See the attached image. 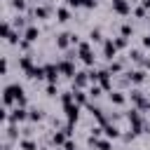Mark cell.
I'll use <instances>...</instances> for the list:
<instances>
[{"instance_id":"obj_29","label":"cell","mask_w":150,"mask_h":150,"mask_svg":"<svg viewBox=\"0 0 150 150\" xmlns=\"http://www.w3.org/2000/svg\"><path fill=\"white\" fill-rule=\"evenodd\" d=\"M89 40H91V42H98V40H101V30H98V28H94V30L89 33Z\"/></svg>"},{"instance_id":"obj_30","label":"cell","mask_w":150,"mask_h":150,"mask_svg":"<svg viewBox=\"0 0 150 150\" xmlns=\"http://www.w3.org/2000/svg\"><path fill=\"white\" fill-rule=\"evenodd\" d=\"M115 47H117V49H122V47H127V38H124V35H120V38H115Z\"/></svg>"},{"instance_id":"obj_25","label":"cell","mask_w":150,"mask_h":150,"mask_svg":"<svg viewBox=\"0 0 150 150\" xmlns=\"http://www.w3.org/2000/svg\"><path fill=\"white\" fill-rule=\"evenodd\" d=\"M94 148H96V150H110V138H105V141H96Z\"/></svg>"},{"instance_id":"obj_38","label":"cell","mask_w":150,"mask_h":150,"mask_svg":"<svg viewBox=\"0 0 150 150\" xmlns=\"http://www.w3.org/2000/svg\"><path fill=\"white\" fill-rule=\"evenodd\" d=\"M82 5H84V7H94V5H96V0H82Z\"/></svg>"},{"instance_id":"obj_33","label":"cell","mask_w":150,"mask_h":150,"mask_svg":"<svg viewBox=\"0 0 150 150\" xmlns=\"http://www.w3.org/2000/svg\"><path fill=\"white\" fill-rule=\"evenodd\" d=\"M131 30H134V28H131V23H124V26H122V35H124V38H129V35H131Z\"/></svg>"},{"instance_id":"obj_11","label":"cell","mask_w":150,"mask_h":150,"mask_svg":"<svg viewBox=\"0 0 150 150\" xmlns=\"http://www.w3.org/2000/svg\"><path fill=\"white\" fill-rule=\"evenodd\" d=\"M131 101H134V103H136L138 108L148 110V101H145V96H143V94H141L138 89H134V91H131Z\"/></svg>"},{"instance_id":"obj_18","label":"cell","mask_w":150,"mask_h":150,"mask_svg":"<svg viewBox=\"0 0 150 150\" xmlns=\"http://www.w3.org/2000/svg\"><path fill=\"white\" fill-rule=\"evenodd\" d=\"M19 66H21V68H23V70L28 73V70L33 68V56H30V54H26V56H21V61H19Z\"/></svg>"},{"instance_id":"obj_34","label":"cell","mask_w":150,"mask_h":150,"mask_svg":"<svg viewBox=\"0 0 150 150\" xmlns=\"http://www.w3.org/2000/svg\"><path fill=\"white\" fill-rule=\"evenodd\" d=\"M145 12H148V7H143V5H141V7H136V12H134V14L141 19V16H145Z\"/></svg>"},{"instance_id":"obj_15","label":"cell","mask_w":150,"mask_h":150,"mask_svg":"<svg viewBox=\"0 0 150 150\" xmlns=\"http://www.w3.org/2000/svg\"><path fill=\"white\" fill-rule=\"evenodd\" d=\"M23 40L35 42V40H38V28H35V26H28V28L23 30Z\"/></svg>"},{"instance_id":"obj_16","label":"cell","mask_w":150,"mask_h":150,"mask_svg":"<svg viewBox=\"0 0 150 150\" xmlns=\"http://www.w3.org/2000/svg\"><path fill=\"white\" fill-rule=\"evenodd\" d=\"M103 131H105V138H117V136H120V129H117L115 124H105Z\"/></svg>"},{"instance_id":"obj_14","label":"cell","mask_w":150,"mask_h":150,"mask_svg":"<svg viewBox=\"0 0 150 150\" xmlns=\"http://www.w3.org/2000/svg\"><path fill=\"white\" fill-rule=\"evenodd\" d=\"M28 77H30V80H40V77H45V66H33V68L28 70Z\"/></svg>"},{"instance_id":"obj_1","label":"cell","mask_w":150,"mask_h":150,"mask_svg":"<svg viewBox=\"0 0 150 150\" xmlns=\"http://www.w3.org/2000/svg\"><path fill=\"white\" fill-rule=\"evenodd\" d=\"M9 103L26 105V96H23L21 84H7V87H5V105H9Z\"/></svg>"},{"instance_id":"obj_22","label":"cell","mask_w":150,"mask_h":150,"mask_svg":"<svg viewBox=\"0 0 150 150\" xmlns=\"http://www.w3.org/2000/svg\"><path fill=\"white\" fill-rule=\"evenodd\" d=\"M33 16H38V19H47V16H49V9H47V7H35Z\"/></svg>"},{"instance_id":"obj_2","label":"cell","mask_w":150,"mask_h":150,"mask_svg":"<svg viewBox=\"0 0 150 150\" xmlns=\"http://www.w3.org/2000/svg\"><path fill=\"white\" fill-rule=\"evenodd\" d=\"M77 56H82V61H84L87 66H91V63H94V54H91L89 42H80V45H77Z\"/></svg>"},{"instance_id":"obj_7","label":"cell","mask_w":150,"mask_h":150,"mask_svg":"<svg viewBox=\"0 0 150 150\" xmlns=\"http://www.w3.org/2000/svg\"><path fill=\"white\" fill-rule=\"evenodd\" d=\"M117 54V47H115V40H105L103 42V56L108 61H112V56Z\"/></svg>"},{"instance_id":"obj_36","label":"cell","mask_w":150,"mask_h":150,"mask_svg":"<svg viewBox=\"0 0 150 150\" xmlns=\"http://www.w3.org/2000/svg\"><path fill=\"white\" fill-rule=\"evenodd\" d=\"M61 148H63V150H75V143H73V141L68 138V141H66V143H63Z\"/></svg>"},{"instance_id":"obj_13","label":"cell","mask_w":150,"mask_h":150,"mask_svg":"<svg viewBox=\"0 0 150 150\" xmlns=\"http://www.w3.org/2000/svg\"><path fill=\"white\" fill-rule=\"evenodd\" d=\"M68 45H70V33H59L56 35V47L59 49H66Z\"/></svg>"},{"instance_id":"obj_42","label":"cell","mask_w":150,"mask_h":150,"mask_svg":"<svg viewBox=\"0 0 150 150\" xmlns=\"http://www.w3.org/2000/svg\"><path fill=\"white\" fill-rule=\"evenodd\" d=\"M112 2H117V0H112Z\"/></svg>"},{"instance_id":"obj_37","label":"cell","mask_w":150,"mask_h":150,"mask_svg":"<svg viewBox=\"0 0 150 150\" xmlns=\"http://www.w3.org/2000/svg\"><path fill=\"white\" fill-rule=\"evenodd\" d=\"M66 2H68L70 7H80V5H82V0H66Z\"/></svg>"},{"instance_id":"obj_4","label":"cell","mask_w":150,"mask_h":150,"mask_svg":"<svg viewBox=\"0 0 150 150\" xmlns=\"http://www.w3.org/2000/svg\"><path fill=\"white\" fill-rule=\"evenodd\" d=\"M73 82H75V89H84V87H87V82H91V80H89V73L80 70V73H75V75H73Z\"/></svg>"},{"instance_id":"obj_17","label":"cell","mask_w":150,"mask_h":150,"mask_svg":"<svg viewBox=\"0 0 150 150\" xmlns=\"http://www.w3.org/2000/svg\"><path fill=\"white\" fill-rule=\"evenodd\" d=\"M66 141H68V134H66V131H56V134L52 136V143H54V145H63Z\"/></svg>"},{"instance_id":"obj_39","label":"cell","mask_w":150,"mask_h":150,"mask_svg":"<svg viewBox=\"0 0 150 150\" xmlns=\"http://www.w3.org/2000/svg\"><path fill=\"white\" fill-rule=\"evenodd\" d=\"M143 47H150V33H148V35L143 38Z\"/></svg>"},{"instance_id":"obj_43","label":"cell","mask_w":150,"mask_h":150,"mask_svg":"<svg viewBox=\"0 0 150 150\" xmlns=\"http://www.w3.org/2000/svg\"><path fill=\"white\" fill-rule=\"evenodd\" d=\"M148 21H150V19H148Z\"/></svg>"},{"instance_id":"obj_31","label":"cell","mask_w":150,"mask_h":150,"mask_svg":"<svg viewBox=\"0 0 150 150\" xmlns=\"http://www.w3.org/2000/svg\"><path fill=\"white\" fill-rule=\"evenodd\" d=\"M47 96H56V82H49L47 84Z\"/></svg>"},{"instance_id":"obj_3","label":"cell","mask_w":150,"mask_h":150,"mask_svg":"<svg viewBox=\"0 0 150 150\" xmlns=\"http://www.w3.org/2000/svg\"><path fill=\"white\" fill-rule=\"evenodd\" d=\"M26 117H28V112H26V108H23V105H16V108L7 115V120H9V122H23Z\"/></svg>"},{"instance_id":"obj_40","label":"cell","mask_w":150,"mask_h":150,"mask_svg":"<svg viewBox=\"0 0 150 150\" xmlns=\"http://www.w3.org/2000/svg\"><path fill=\"white\" fill-rule=\"evenodd\" d=\"M143 7H148V9H150V0H143Z\"/></svg>"},{"instance_id":"obj_9","label":"cell","mask_w":150,"mask_h":150,"mask_svg":"<svg viewBox=\"0 0 150 150\" xmlns=\"http://www.w3.org/2000/svg\"><path fill=\"white\" fill-rule=\"evenodd\" d=\"M127 80H129V82H134V84H141V82L145 80V70H143V68L131 70V73H127Z\"/></svg>"},{"instance_id":"obj_27","label":"cell","mask_w":150,"mask_h":150,"mask_svg":"<svg viewBox=\"0 0 150 150\" xmlns=\"http://www.w3.org/2000/svg\"><path fill=\"white\" fill-rule=\"evenodd\" d=\"M101 89H103L101 84H91V87H89V96H91V98H96V96H101Z\"/></svg>"},{"instance_id":"obj_19","label":"cell","mask_w":150,"mask_h":150,"mask_svg":"<svg viewBox=\"0 0 150 150\" xmlns=\"http://www.w3.org/2000/svg\"><path fill=\"white\" fill-rule=\"evenodd\" d=\"M73 96H75V103H80V105L87 103V94H84L82 89H73Z\"/></svg>"},{"instance_id":"obj_5","label":"cell","mask_w":150,"mask_h":150,"mask_svg":"<svg viewBox=\"0 0 150 150\" xmlns=\"http://www.w3.org/2000/svg\"><path fill=\"white\" fill-rule=\"evenodd\" d=\"M59 75H61V70H59V66H56V63L45 66V77H47L49 82H56V80H59Z\"/></svg>"},{"instance_id":"obj_24","label":"cell","mask_w":150,"mask_h":150,"mask_svg":"<svg viewBox=\"0 0 150 150\" xmlns=\"http://www.w3.org/2000/svg\"><path fill=\"white\" fill-rule=\"evenodd\" d=\"M122 66H124V61H110L108 70H110V73H120V70H122Z\"/></svg>"},{"instance_id":"obj_23","label":"cell","mask_w":150,"mask_h":150,"mask_svg":"<svg viewBox=\"0 0 150 150\" xmlns=\"http://www.w3.org/2000/svg\"><path fill=\"white\" fill-rule=\"evenodd\" d=\"M28 120H30V122H38V120H42V110H38V108L28 110Z\"/></svg>"},{"instance_id":"obj_41","label":"cell","mask_w":150,"mask_h":150,"mask_svg":"<svg viewBox=\"0 0 150 150\" xmlns=\"http://www.w3.org/2000/svg\"><path fill=\"white\" fill-rule=\"evenodd\" d=\"M148 110H150V101H148Z\"/></svg>"},{"instance_id":"obj_32","label":"cell","mask_w":150,"mask_h":150,"mask_svg":"<svg viewBox=\"0 0 150 150\" xmlns=\"http://www.w3.org/2000/svg\"><path fill=\"white\" fill-rule=\"evenodd\" d=\"M12 5H14V9H19V12H23V9H26V0H14Z\"/></svg>"},{"instance_id":"obj_28","label":"cell","mask_w":150,"mask_h":150,"mask_svg":"<svg viewBox=\"0 0 150 150\" xmlns=\"http://www.w3.org/2000/svg\"><path fill=\"white\" fill-rule=\"evenodd\" d=\"M129 59H131V61H138V63H141V61H143V54H141L138 49H131V52H129Z\"/></svg>"},{"instance_id":"obj_10","label":"cell","mask_w":150,"mask_h":150,"mask_svg":"<svg viewBox=\"0 0 150 150\" xmlns=\"http://www.w3.org/2000/svg\"><path fill=\"white\" fill-rule=\"evenodd\" d=\"M56 66H59V70H61L63 75H75V66H73V61H70V59H66V61H59Z\"/></svg>"},{"instance_id":"obj_21","label":"cell","mask_w":150,"mask_h":150,"mask_svg":"<svg viewBox=\"0 0 150 150\" xmlns=\"http://www.w3.org/2000/svg\"><path fill=\"white\" fill-rule=\"evenodd\" d=\"M19 145H21V150H38V143H35V141H30V138H23Z\"/></svg>"},{"instance_id":"obj_8","label":"cell","mask_w":150,"mask_h":150,"mask_svg":"<svg viewBox=\"0 0 150 150\" xmlns=\"http://www.w3.org/2000/svg\"><path fill=\"white\" fill-rule=\"evenodd\" d=\"M110 75H112V73H110L108 68H105V70H98V84H101L103 89H110V87H112V80H110Z\"/></svg>"},{"instance_id":"obj_26","label":"cell","mask_w":150,"mask_h":150,"mask_svg":"<svg viewBox=\"0 0 150 150\" xmlns=\"http://www.w3.org/2000/svg\"><path fill=\"white\" fill-rule=\"evenodd\" d=\"M56 16H59V21H68V16H70V14H68V9H66V7H59V9H56Z\"/></svg>"},{"instance_id":"obj_20","label":"cell","mask_w":150,"mask_h":150,"mask_svg":"<svg viewBox=\"0 0 150 150\" xmlns=\"http://www.w3.org/2000/svg\"><path fill=\"white\" fill-rule=\"evenodd\" d=\"M110 101H112L115 105H122V103L127 101V96H124L122 91H112V94H110Z\"/></svg>"},{"instance_id":"obj_6","label":"cell","mask_w":150,"mask_h":150,"mask_svg":"<svg viewBox=\"0 0 150 150\" xmlns=\"http://www.w3.org/2000/svg\"><path fill=\"white\" fill-rule=\"evenodd\" d=\"M63 108H66L68 122H77V117H80V103H70V105H63Z\"/></svg>"},{"instance_id":"obj_35","label":"cell","mask_w":150,"mask_h":150,"mask_svg":"<svg viewBox=\"0 0 150 150\" xmlns=\"http://www.w3.org/2000/svg\"><path fill=\"white\" fill-rule=\"evenodd\" d=\"M14 26H16V28H23V26H26V19H23V16H16V19H14Z\"/></svg>"},{"instance_id":"obj_12","label":"cell","mask_w":150,"mask_h":150,"mask_svg":"<svg viewBox=\"0 0 150 150\" xmlns=\"http://www.w3.org/2000/svg\"><path fill=\"white\" fill-rule=\"evenodd\" d=\"M112 5H115V12H117V14H122V16H127V14L131 12L129 2H124V0H117V2H112Z\"/></svg>"}]
</instances>
